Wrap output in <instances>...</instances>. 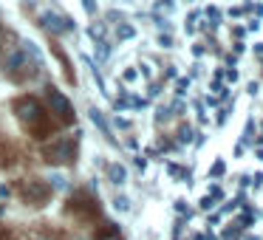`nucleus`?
Masks as SVG:
<instances>
[{"label":"nucleus","instance_id":"f257e3e1","mask_svg":"<svg viewBox=\"0 0 263 240\" xmlns=\"http://www.w3.org/2000/svg\"><path fill=\"white\" fill-rule=\"evenodd\" d=\"M14 113H17L20 125H23L34 138H46L48 133H51V116H48V110L43 108L34 96H20L17 102H14Z\"/></svg>","mask_w":263,"mask_h":240},{"label":"nucleus","instance_id":"f03ea898","mask_svg":"<svg viewBox=\"0 0 263 240\" xmlns=\"http://www.w3.org/2000/svg\"><path fill=\"white\" fill-rule=\"evenodd\" d=\"M37 68H40V63H37L34 51L31 48H14L12 54H9L6 59V76L14 82H29L37 76Z\"/></svg>","mask_w":263,"mask_h":240},{"label":"nucleus","instance_id":"7ed1b4c3","mask_svg":"<svg viewBox=\"0 0 263 240\" xmlns=\"http://www.w3.org/2000/svg\"><path fill=\"white\" fill-rule=\"evenodd\" d=\"M74 155H77V138H71V136L54 138L51 144L43 147V158L48 164H68V161H74Z\"/></svg>","mask_w":263,"mask_h":240},{"label":"nucleus","instance_id":"20e7f679","mask_svg":"<svg viewBox=\"0 0 263 240\" xmlns=\"http://www.w3.org/2000/svg\"><path fill=\"white\" fill-rule=\"evenodd\" d=\"M17 192L23 198V204H29V206H43L51 198V187L46 181H40V178H26V181H20Z\"/></svg>","mask_w":263,"mask_h":240},{"label":"nucleus","instance_id":"39448f33","mask_svg":"<svg viewBox=\"0 0 263 240\" xmlns=\"http://www.w3.org/2000/svg\"><path fill=\"white\" fill-rule=\"evenodd\" d=\"M46 99H48V108H51V113L57 116L63 125L74 122V108H71V102L57 91V88H48V91H46Z\"/></svg>","mask_w":263,"mask_h":240},{"label":"nucleus","instance_id":"423d86ee","mask_svg":"<svg viewBox=\"0 0 263 240\" xmlns=\"http://www.w3.org/2000/svg\"><path fill=\"white\" fill-rule=\"evenodd\" d=\"M46 26H48V29H54V31H68V29H71V26H68V20L54 17V14H46Z\"/></svg>","mask_w":263,"mask_h":240},{"label":"nucleus","instance_id":"0eeeda50","mask_svg":"<svg viewBox=\"0 0 263 240\" xmlns=\"http://www.w3.org/2000/svg\"><path fill=\"white\" fill-rule=\"evenodd\" d=\"M97 240H119V229L110 226V223H105V226H102V234H97Z\"/></svg>","mask_w":263,"mask_h":240},{"label":"nucleus","instance_id":"6e6552de","mask_svg":"<svg viewBox=\"0 0 263 240\" xmlns=\"http://www.w3.org/2000/svg\"><path fill=\"white\" fill-rule=\"evenodd\" d=\"M29 240H60V237H57V234H51V232H31Z\"/></svg>","mask_w":263,"mask_h":240},{"label":"nucleus","instance_id":"1a4fd4ad","mask_svg":"<svg viewBox=\"0 0 263 240\" xmlns=\"http://www.w3.org/2000/svg\"><path fill=\"white\" fill-rule=\"evenodd\" d=\"M110 178H114V181L119 184L122 178H125V170H122V167H110Z\"/></svg>","mask_w":263,"mask_h":240},{"label":"nucleus","instance_id":"9d476101","mask_svg":"<svg viewBox=\"0 0 263 240\" xmlns=\"http://www.w3.org/2000/svg\"><path fill=\"white\" fill-rule=\"evenodd\" d=\"M0 240H12V232L6 226H0Z\"/></svg>","mask_w":263,"mask_h":240},{"label":"nucleus","instance_id":"9b49d317","mask_svg":"<svg viewBox=\"0 0 263 240\" xmlns=\"http://www.w3.org/2000/svg\"><path fill=\"white\" fill-rule=\"evenodd\" d=\"M0 54H3V37H0Z\"/></svg>","mask_w":263,"mask_h":240}]
</instances>
